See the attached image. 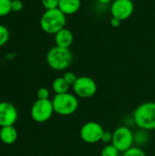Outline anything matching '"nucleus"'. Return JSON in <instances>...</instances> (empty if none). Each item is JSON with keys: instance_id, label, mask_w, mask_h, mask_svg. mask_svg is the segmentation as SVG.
Masks as SVG:
<instances>
[{"instance_id": "4be33fe9", "label": "nucleus", "mask_w": 155, "mask_h": 156, "mask_svg": "<svg viewBox=\"0 0 155 156\" xmlns=\"http://www.w3.org/2000/svg\"><path fill=\"white\" fill-rule=\"evenodd\" d=\"M100 142L103 143V144H111V142H112V133H111L109 131H104Z\"/></svg>"}, {"instance_id": "f3484780", "label": "nucleus", "mask_w": 155, "mask_h": 156, "mask_svg": "<svg viewBox=\"0 0 155 156\" xmlns=\"http://www.w3.org/2000/svg\"><path fill=\"white\" fill-rule=\"evenodd\" d=\"M122 156H147L145 152L140 147L132 146L126 152L122 153Z\"/></svg>"}, {"instance_id": "dca6fc26", "label": "nucleus", "mask_w": 155, "mask_h": 156, "mask_svg": "<svg viewBox=\"0 0 155 156\" xmlns=\"http://www.w3.org/2000/svg\"><path fill=\"white\" fill-rule=\"evenodd\" d=\"M12 0H0V16H7L11 11Z\"/></svg>"}, {"instance_id": "423d86ee", "label": "nucleus", "mask_w": 155, "mask_h": 156, "mask_svg": "<svg viewBox=\"0 0 155 156\" xmlns=\"http://www.w3.org/2000/svg\"><path fill=\"white\" fill-rule=\"evenodd\" d=\"M55 113L50 100H37L30 110V115L34 122L43 123L48 122Z\"/></svg>"}, {"instance_id": "2eb2a0df", "label": "nucleus", "mask_w": 155, "mask_h": 156, "mask_svg": "<svg viewBox=\"0 0 155 156\" xmlns=\"http://www.w3.org/2000/svg\"><path fill=\"white\" fill-rule=\"evenodd\" d=\"M120 152L118 151V149L112 144H106L101 152H100V156H119Z\"/></svg>"}, {"instance_id": "f257e3e1", "label": "nucleus", "mask_w": 155, "mask_h": 156, "mask_svg": "<svg viewBox=\"0 0 155 156\" xmlns=\"http://www.w3.org/2000/svg\"><path fill=\"white\" fill-rule=\"evenodd\" d=\"M132 117L134 123L141 130H155V101H146L138 105Z\"/></svg>"}, {"instance_id": "20e7f679", "label": "nucleus", "mask_w": 155, "mask_h": 156, "mask_svg": "<svg viewBox=\"0 0 155 156\" xmlns=\"http://www.w3.org/2000/svg\"><path fill=\"white\" fill-rule=\"evenodd\" d=\"M51 101L55 113L60 116H69L74 114L79 104L78 97L69 92L56 94Z\"/></svg>"}, {"instance_id": "5701e85b", "label": "nucleus", "mask_w": 155, "mask_h": 156, "mask_svg": "<svg viewBox=\"0 0 155 156\" xmlns=\"http://www.w3.org/2000/svg\"><path fill=\"white\" fill-rule=\"evenodd\" d=\"M11 9L14 12H19L23 9V3L21 0H12Z\"/></svg>"}, {"instance_id": "9b49d317", "label": "nucleus", "mask_w": 155, "mask_h": 156, "mask_svg": "<svg viewBox=\"0 0 155 156\" xmlns=\"http://www.w3.org/2000/svg\"><path fill=\"white\" fill-rule=\"evenodd\" d=\"M73 41H74L73 33L66 27H64L63 29L59 30L58 33L55 34V43L56 46L58 47L69 48Z\"/></svg>"}, {"instance_id": "b1692460", "label": "nucleus", "mask_w": 155, "mask_h": 156, "mask_svg": "<svg viewBox=\"0 0 155 156\" xmlns=\"http://www.w3.org/2000/svg\"><path fill=\"white\" fill-rule=\"evenodd\" d=\"M121 23H122V21L120 20V19H118V18H116V17H111V26L112 27H119L120 26H121Z\"/></svg>"}, {"instance_id": "393cba45", "label": "nucleus", "mask_w": 155, "mask_h": 156, "mask_svg": "<svg viewBox=\"0 0 155 156\" xmlns=\"http://www.w3.org/2000/svg\"><path fill=\"white\" fill-rule=\"evenodd\" d=\"M99 3L100 4H103V5H106V4H109L111 0H97Z\"/></svg>"}, {"instance_id": "0eeeda50", "label": "nucleus", "mask_w": 155, "mask_h": 156, "mask_svg": "<svg viewBox=\"0 0 155 156\" xmlns=\"http://www.w3.org/2000/svg\"><path fill=\"white\" fill-rule=\"evenodd\" d=\"M74 94L78 98L89 99L93 97L98 90L96 81L89 76L78 77L77 81L72 86Z\"/></svg>"}, {"instance_id": "412c9836", "label": "nucleus", "mask_w": 155, "mask_h": 156, "mask_svg": "<svg viewBox=\"0 0 155 156\" xmlns=\"http://www.w3.org/2000/svg\"><path fill=\"white\" fill-rule=\"evenodd\" d=\"M42 5L46 8V10L48 9H54L58 7L59 0H41Z\"/></svg>"}, {"instance_id": "f8f14e48", "label": "nucleus", "mask_w": 155, "mask_h": 156, "mask_svg": "<svg viewBox=\"0 0 155 156\" xmlns=\"http://www.w3.org/2000/svg\"><path fill=\"white\" fill-rule=\"evenodd\" d=\"M81 7V0H59L58 9L66 16L76 14Z\"/></svg>"}, {"instance_id": "39448f33", "label": "nucleus", "mask_w": 155, "mask_h": 156, "mask_svg": "<svg viewBox=\"0 0 155 156\" xmlns=\"http://www.w3.org/2000/svg\"><path fill=\"white\" fill-rule=\"evenodd\" d=\"M134 134L127 126H120L112 133L111 144L118 149L120 153H124L133 146Z\"/></svg>"}, {"instance_id": "9d476101", "label": "nucleus", "mask_w": 155, "mask_h": 156, "mask_svg": "<svg viewBox=\"0 0 155 156\" xmlns=\"http://www.w3.org/2000/svg\"><path fill=\"white\" fill-rule=\"evenodd\" d=\"M18 118V112L14 104L8 101L0 102V127L14 125Z\"/></svg>"}, {"instance_id": "aec40b11", "label": "nucleus", "mask_w": 155, "mask_h": 156, "mask_svg": "<svg viewBox=\"0 0 155 156\" xmlns=\"http://www.w3.org/2000/svg\"><path fill=\"white\" fill-rule=\"evenodd\" d=\"M49 95H50V92H49L48 89H47L45 87L39 88L37 91V100H49Z\"/></svg>"}, {"instance_id": "ddd939ff", "label": "nucleus", "mask_w": 155, "mask_h": 156, "mask_svg": "<svg viewBox=\"0 0 155 156\" xmlns=\"http://www.w3.org/2000/svg\"><path fill=\"white\" fill-rule=\"evenodd\" d=\"M18 137L17 130L12 126H5L0 129V140L5 144H13Z\"/></svg>"}, {"instance_id": "4468645a", "label": "nucleus", "mask_w": 155, "mask_h": 156, "mask_svg": "<svg viewBox=\"0 0 155 156\" xmlns=\"http://www.w3.org/2000/svg\"><path fill=\"white\" fill-rule=\"evenodd\" d=\"M69 85L67 83V81L64 80L63 77H58L56 78L52 82V90L56 94H62L69 92Z\"/></svg>"}, {"instance_id": "a211bd4d", "label": "nucleus", "mask_w": 155, "mask_h": 156, "mask_svg": "<svg viewBox=\"0 0 155 156\" xmlns=\"http://www.w3.org/2000/svg\"><path fill=\"white\" fill-rule=\"evenodd\" d=\"M9 39V31L6 27L0 25V47L6 44Z\"/></svg>"}, {"instance_id": "1a4fd4ad", "label": "nucleus", "mask_w": 155, "mask_h": 156, "mask_svg": "<svg viewBox=\"0 0 155 156\" xmlns=\"http://www.w3.org/2000/svg\"><path fill=\"white\" fill-rule=\"evenodd\" d=\"M134 11V4L132 0H115L111 6V13L113 17L121 21L128 19Z\"/></svg>"}, {"instance_id": "6ab92c4d", "label": "nucleus", "mask_w": 155, "mask_h": 156, "mask_svg": "<svg viewBox=\"0 0 155 156\" xmlns=\"http://www.w3.org/2000/svg\"><path fill=\"white\" fill-rule=\"evenodd\" d=\"M62 77H63L64 80L67 81V83H68L69 86H71V87L75 84V82H76L77 80H78L77 75H76L74 72H72V71H67V72H65L64 75H63Z\"/></svg>"}, {"instance_id": "f03ea898", "label": "nucleus", "mask_w": 155, "mask_h": 156, "mask_svg": "<svg viewBox=\"0 0 155 156\" xmlns=\"http://www.w3.org/2000/svg\"><path fill=\"white\" fill-rule=\"evenodd\" d=\"M67 23V16L58 8L46 10L40 18V27L47 34L55 35L63 29Z\"/></svg>"}, {"instance_id": "7ed1b4c3", "label": "nucleus", "mask_w": 155, "mask_h": 156, "mask_svg": "<svg viewBox=\"0 0 155 156\" xmlns=\"http://www.w3.org/2000/svg\"><path fill=\"white\" fill-rule=\"evenodd\" d=\"M46 59L49 68L54 70L62 71L70 66L73 56L69 48L55 46L48 51Z\"/></svg>"}, {"instance_id": "6e6552de", "label": "nucleus", "mask_w": 155, "mask_h": 156, "mask_svg": "<svg viewBox=\"0 0 155 156\" xmlns=\"http://www.w3.org/2000/svg\"><path fill=\"white\" fill-rule=\"evenodd\" d=\"M104 129L101 124L96 122H88L84 123L79 131L81 140L89 144H94L101 141Z\"/></svg>"}]
</instances>
